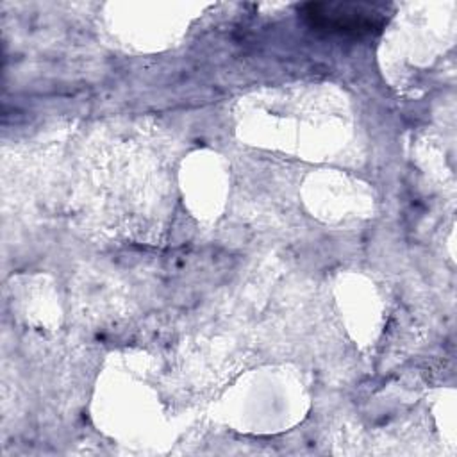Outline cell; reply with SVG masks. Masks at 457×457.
I'll return each instance as SVG.
<instances>
[{"label":"cell","mask_w":457,"mask_h":457,"mask_svg":"<svg viewBox=\"0 0 457 457\" xmlns=\"http://www.w3.org/2000/svg\"><path fill=\"white\" fill-rule=\"evenodd\" d=\"M300 12L312 30L336 36H371L386 23V12L371 4L311 2L302 5Z\"/></svg>","instance_id":"1"}]
</instances>
